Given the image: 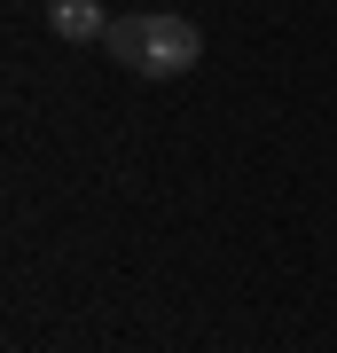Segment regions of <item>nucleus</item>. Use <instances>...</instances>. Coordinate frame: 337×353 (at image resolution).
Segmentation results:
<instances>
[{"label":"nucleus","mask_w":337,"mask_h":353,"mask_svg":"<svg viewBox=\"0 0 337 353\" xmlns=\"http://www.w3.org/2000/svg\"><path fill=\"white\" fill-rule=\"evenodd\" d=\"M102 48H110V63H125L134 79H181V71L204 63V32L188 24V16H165V8H150V16H118Z\"/></svg>","instance_id":"f257e3e1"},{"label":"nucleus","mask_w":337,"mask_h":353,"mask_svg":"<svg viewBox=\"0 0 337 353\" xmlns=\"http://www.w3.org/2000/svg\"><path fill=\"white\" fill-rule=\"evenodd\" d=\"M118 16H102V0H48V32L71 39V48H94V39H110Z\"/></svg>","instance_id":"f03ea898"}]
</instances>
